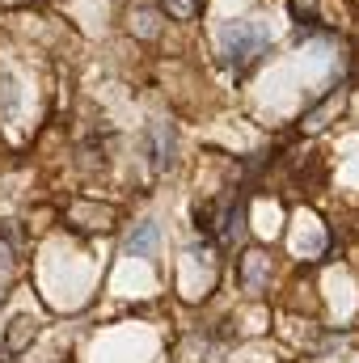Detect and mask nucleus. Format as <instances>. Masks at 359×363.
Masks as SVG:
<instances>
[{
    "mask_svg": "<svg viewBox=\"0 0 359 363\" xmlns=\"http://www.w3.org/2000/svg\"><path fill=\"white\" fill-rule=\"evenodd\" d=\"M263 47H267V30L258 26V21H228L224 30H220V51H224V60L233 64V68H245L254 55H263Z\"/></svg>",
    "mask_w": 359,
    "mask_h": 363,
    "instance_id": "obj_1",
    "label": "nucleus"
},
{
    "mask_svg": "<svg viewBox=\"0 0 359 363\" xmlns=\"http://www.w3.org/2000/svg\"><path fill=\"white\" fill-rule=\"evenodd\" d=\"M267 274H270V258L263 250H250V254L241 258V287H245L250 296H258V291L267 287Z\"/></svg>",
    "mask_w": 359,
    "mask_h": 363,
    "instance_id": "obj_2",
    "label": "nucleus"
},
{
    "mask_svg": "<svg viewBox=\"0 0 359 363\" xmlns=\"http://www.w3.org/2000/svg\"><path fill=\"white\" fill-rule=\"evenodd\" d=\"M157 241H161V228H157V224H140V228L131 233L127 250H131V254H144V258H153V254H157Z\"/></svg>",
    "mask_w": 359,
    "mask_h": 363,
    "instance_id": "obj_3",
    "label": "nucleus"
},
{
    "mask_svg": "<svg viewBox=\"0 0 359 363\" xmlns=\"http://www.w3.org/2000/svg\"><path fill=\"white\" fill-rule=\"evenodd\" d=\"M34 325H38L34 317H17V321L9 325V338H4V347H9L13 355H17V351H26V347L34 342Z\"/></svg>",
    "mask_w": 359,
    "mask_h": 363,
    "instance_id": "obj_4",
    "label": "nucleus"
},
{
    "mask_svg": "<svg viewBox=\"0 0 359 363\" xmlns=\"http://www.w3.org/2000/svg\"><path fill=\"white\" fill-rule=\"evenodd\" d=\"M161 9H165L174 21H190V17L203 9V0H161Z\"/></svg>",
    "mask_w": 359,
    "mask_h": 363,
    "instance_id": "obj_5",
    "label": "nucleus"
}]
</instances>
